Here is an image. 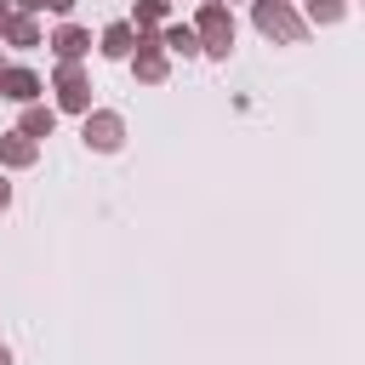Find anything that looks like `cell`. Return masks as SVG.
I'll use <instances>...</instances> for the list:
<instances>
[{"instance_id": "cell-15", "label": "cell", "mask_w": 365, "mask_h": 365, "mask_svg": "<svg viewBox=\"0 0 365 365\" xmlns=\"http://www.w3.org/2000/svg\"><path fill=\"white\" fill-rule=\"evenodd\" d=\"M0 205H6V182H0Z\"/></svg>"}, {"instance_id": "cell-11", "label": "cell", "mask_w": 365, "mask_h": 365, "mask_svg": "<svg viewBox=\"0 0 365 365\" xmlns=\"http://www.w3.org/2000/svg\"><path fill=\"white\" fill-rule=\"evenodd\" d=\"M165 46H177V51H194V34H188V29H171V34H165Z\"/></svg>"}, {"instance_id": "cell-10", "label": "cell", "mask_w": 365, "mask_h": 365, "mask_svg": "<svg viewBox=\"0 0 365 365\" xmlns=\"http://www.w3.org/2000/svg\"><path fill=\"white\" fill-rule=\"evenodd\" d=\"M308 11H314V17H325V23H331V17H342V6H336V0H308Z\"/></svg>"}, {"instance_id": "cell-13", "label": "cell", "mask_w": 365, "mask_h": 365, "mask_svg": "<svg viewBox=\"0 0 365 365\" xmlns=\"http://www.w3.org/2000/svg\"><path fill=\"white\" fill-rule=\"evenodd\" d=\"M0 29H11V17H6V11H0Z\"/></svg>"}, {"instance_id": "cell-16", "label": "cell", "mask_w": 365, "mask_h": 365, "mask_svg": "<svg viewBox=\"0 0 365 365\" xmlns=\"http://www.w3.org/2000/svg\"><path fill=\"white\" fill-rule=\"evenodd\" d=\"M0 365H11V359H6V348H0Z\"/></svg>"}, {"instance_id": "cell-7", "label": "cell", "mask_w": 365, "mask_h": 365, "mask_svg": "<svg viewBox=\"0 0 365 365\" xmlns=\"http://www.w3.org/2000/svg\"><path fill=\"white\" fill-rule=\"evenodd\" d=\"M86 46H91V40H86L80 29H63V34H57V51H63V57H80Z\"/></svg>"}, {"instance_id": "cell-6", "label": "cell", "mask_w": 365, "mask_h": 365, "mask_svg": "<svg viewBox=\"0 0 365 365\" xmlns=\"http://www.w3.org/2000/svg\"><path fill=\"white\" fill-rule=\"evenodd\" d=\"M63 103H68V108H86V86H80L74 68H63Z\"/></svg>"}, {"instance_id": "cell-5", "label": "cell", "mask_w": 365, "mask_h": 365, "mask_svg": "<svg viewBox=\"0 0 365 365\" xmlns=\"http://www.w3.org/2000/svg\"><path fill=\"white\" fill-rule=\"evenodd\" d=\"M103 51H108V57H125V51H131V29H125V23H114V29L103 34Z\"/></svg>"}, {"instance_id": "cell-12", "label": "cell", "mask_w": 365, "mask_h": 365, "mask_svg": "<svg viewBox=\"0 0 365 365\" xmlns=\"http://www.w3.org/2000/svg\"><path fill=\"white\" fill-rule=\"evenodd\" d=\"M46 6H51V11H68V6H74V0H46Z\"/></svg>"}, {"instance_id": "cell-14", "label": "cell", "mask_w": 365, "mask_h": 365, "mask_svg": "<svg viewBox=\"0 0 365 365\" xmlns=\"http://www.w3.org/2000/svg\"><path fill=\"white\" fill-rule=\"evenodd\" d=\"M23 6H46V0H23Z\"/></svg>"}, {"instance_id": "cell-4", "label": "cell", "mask_w": 365, "mask_h": 365, "mask_svg": "<svg viewBox=\"0 0 365 365\" xmlns=\"http://www.w3.org/2000/svg\"><path fill=\"white\" fill-rule=\"evenodd\" d=\"M0 86H6V97H17V103H23V97H34V91H40V80H34V74H29V68H11V74H0Z\"/></svg>"}, {"instance_id": "cell-3", "label": "cell", "mask_w": 365, "mask_h": 365, "mask_svg": "<svg viewBox=\"0 0 365 365\" xmlns=\"http://www.w3.org/2000/svg\"><path fill=\"white\" fill-rule=\"evenodd\" d=\"M86 143H97V148H114V143H120V120H114V114H97V120H86Z\"/></svg>"}, {"instance_id": "cell-8", "label": "cell", "mask_w": 365, "mask_h": 365, "mask_svg": "<svg viewBox=\"0 0 365 365\" xmlns=\"http://www.w3.org/2000/svg\"><path fill=\"white\" fill-rule=\"evenodd\" d=\"M23 131H29V137H46V131H51V108H29V114H23Z\"/></svg>"}, {"instance_id": "cell-2", "label": "cell", "mask_w": 365, "mask_h": 365, "mask_svg": "<svg viewBox=\"0 0 365 365\" xmlns=\"http://www.w3.org/2000/svg\"><path fill=\"white\" fill-rule=\"evenodd\" d=\"M200 29H205V40H211V51H228V40H234V23L222 17V6H205V17H200Z\"/></svg>"}, {"instance_id": "cell-9", "label": "cell", "mask_w": 365, "mask_h": 365, "mask_svg": "<svg viewBox=\"0 0 365 365\" xmlns=\"http://www.w3.org/2000/svg\"><path fill=\"white\" fill-rule=\"evenodd\" d=\"M29 154H34V148H29V143H23V137H11V143H6V160H11V165H23V160H29Z\"/></svg>"}, {"instance_id": "cell-1", "label": "cell", "mask_w": 365, "mask_h": 365, "mask_svg": "<svg viewBox=\"0 0 365 365\" xmlns=\"http://www.w3.org/2000/svg\"><path fill=\"white\" fill-rule=\"evenodd\" d=\"M257 23H262L268 34H279V40H297V34H302V23H297L279 0H262V6H257Z\"/></svg>"}]
</instances>
